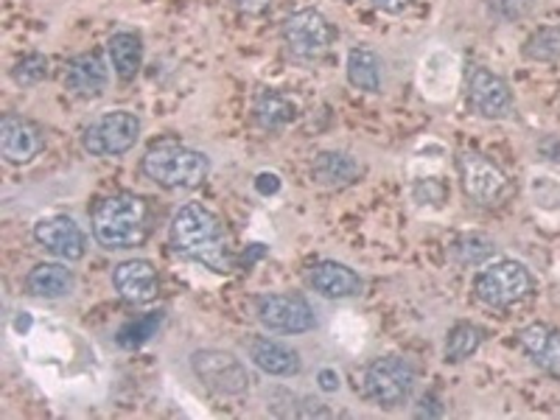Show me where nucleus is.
Segmentation results:
<instances>
[{
  "label": "nucleus",
  "mask_w": 560,
  "mask_h": 420,
  "mask_svg": "<svg viewBox=\"0 0 560 420\" xmlns=\"http://www.w3.org/2000/svg\"><path fill=\"white\" fill-rule=\"evenodd\" d=\"M168 244L177 255L217 275L236 269V253L230 244L222 219L202 202H188L174 213L168 224Z\"/></svg>",
  "instance_id": "obj_1"
},
{
  "label": "nucleus",
  "mask_w": 560,
  "mask_h": 420,
  "mask_svg": "<svg viewBox=\"0 0 560 420\" xmlns=\"http://www.w3.org/2000/svg\"><path fill=\"white\" fill-rule=\"evenodd\" d=\"M152 233V208L132 191H118L104 197L93 208V238L104 249H135L147 244Z\"/></svg>",
  "instance_id": "obj_2"
},
{
  "label": "nucleus",
  "mask_w": 560,
  "mask_h": 420,
  "mask_svg": "<svg viewBox=\"0 0 560 420\" xmlns=\"http://www.w3.org/2000/svg\"><path fill=\"white\" fill-rule=\"evenodd\" d=\"M140 172L166 191H194L208 179L210 158L179 140L163 138L147 149L140 160Z\"/></svg>",
  "instance_id": "obj_3"
},
{
  "label": "nucleus",
  "mask_w": 560,
  "mask_h": 420,
  "mask_svg": "<svg viewBox=\"0 0 560 420\" xmlns=\"http://www.w3.org/2000/svg\"><path fill=\"white\" fill-rule=\"evenodd\" d=\"M535 289V278L529 275V269L518 261H504L485 264V269H479V275L474 278V298L488 308H510L522 303L524 298H529Z\"/></svg>",
  "instance_id": "obj_4"
},
{
  "label": "nucleus",
  "mask_w": 560,
  "mask_h": 420,
  "mask_svg": "<svg viewBox=\"0 0 560 420\" xmlns=\"http://www.w3.org/2000/svg\"><path fill=\"white\" fill-rule=\"evenodd\" d=\"M280 37L294 62H317L331 51L337 28L319 9H300V12L289 14L280 28Z\"/></svg>",
  "instance_id": "obj_5"
},
{
  "label": "nucleus",
  "mask_w": 560,
  "mask_h": 420,
  "mask_svg": "<svg viewBox=\"0 0 560 420\" xmlns=\"http://www.w3.org/2000/svg\"><path fill=\"white\" fill-rule=\"evenodd\" d=\"M140 118L132 109H113L82 129V149L93 158H121L140 140Z\"/></svg>",
  "instance_id": "obj_6"
},
{
  "label": "nucleus",
  "mask_w": 560,
  "mask_h": 420,
  "mask_svg": "<svg viewBox=\"0 0 560 420\" xmlns=\"http://www.w3.org/2000/svg\"><path fill=\"white\" fill-rule=\"evenodd\" d=\"M457 172L465 197L479 208H499L510 197V179L502 168L482 152L463 149L457 154Z\"/></svg>",
  "instance_id": "obj_7"
},
{
  "label": "nucleus",
  "mask_w": 560,
  "mask_h": 420,
  "mask_svg": "<svg viewBox=\"0 0 560 420\" xmlns=\"http://www.w3.org/2000/svg\"><path fill=\"white\" fill-rule=\"evenodd\" d=\"M415 389V368L404 357L373 359L364 370V395L382 409H395L409 401Z\"/></svg>",
  "instance_id": "obj_8"
},
{
  "label": "nucleus",
  "mask_w": 560,
  "mask_h": 420,
  "mask_svg": "<svg viewBox=\"0 0 560 420\" xmlns=\"http://www.w3.org/2000/svg\"><path fill=\"white\" fill-rule=\"evenodd\" d=\"M194 376L217 395H244L249 389V373L242 359L228 350L205 348L191 353Z\"/></svg>",
  "instance_id": "obj_9"
},
{
  "label": "nucleus",
  "mask_w": 560,
  "mask_h": 420,
  "mask_svg": "<svg viewBox=\"0 0 560 420\" xmlns=\"http://www.w3.org/2000/svg\"><path fill=\"white\" fill-rule=\"evenodd\" d=\"M258 323L275 334H306L317 325L312 306L300 294H264L255 300Z\"/></svg>",
  "instance_id": "obj_10"
},
{
  "label": "nucleus",
  "mask_w": 560,
  "mask_h": 420,
  "mask_svg": "<svg viewBox=\"0 0 560 420\" xmlns=\"http://www.w3.org/2000/svg\"><path fill=\"white\" fill-rule=\"evenodd\" d=\"M468 104L488 121H502L513 113V93H510V84L493 70L474 65L468 73Z\"/></svg>",
  "instance_id": "obj_11"
},
{
  "label": "nucleus",
  "mask_w": 560,
  "mask_h": 420,
  "mask_svg": "<svg viewBox=\"0 0 560 420\" xmlns=\"http://www.w3.org/2000/svg\"><path fill=\"white\" fill-rule=\"evenodd\" d=\"M34 238H37L39 247H45L48 253H54L62 261L73 264L82 261L84 253H88V236L84 230L79 228L70 217H45L34 224Z\"/></svg>",
  "instance_id": "obj_12"
},
{
  "label": "nucleus",
  "mask_w": 560,
  "mask_h": 420,
  "mask_svg": "<svg viewBox=\"0 0 560 420\" xmlns=\"http://www.w3.org/2000/svg\"><path fill=\"white\" fill-rule=\"evenodd\" d=\"M45 149V132L23 115L7 113L0 121V154L12 166H26Z\"/></svg>",
  "instance_id": "obj_13"
},
{
  "label": "nucleus",
  "mask_w": 560,
  "mask_h": 420,
  "mask_svg": "<svg viewBox=\"0 0 560 420\" xmlns=\"http://www.w3.org/2000/svg\"><path fill=\"white\" fill-rule=\"evenodd\" d=\"M62 79L70 96L82 98V102H93V98H102L104 90H107L109 68L104 62L102 51H84L68 59Z\"/></svg>",
  "instance_id": "obj_14"
},
{
  "label": "nucleus",
  "mask_w": 560,
  "mask_h": 420,
  "mask_svg": "<svg viewBox=\"0 0 560 420\" xmlns=\"http://www.w3.org/2000/svg\"><path fill=\"white\" fill-rule=\"evenodd\" d=\"M113 283L118 298L129 306H147L160 292L158 269L147 258H129V261L118 264L113 272Z\"/></svg>",
  "instance_id": "obj_15"
},
{
  "label": "nucleus",
  "mask_w": 560,
  "mask_h": 420,
  "mask_svg": "<svg viewBox=\"0 0 560 420\" xmlns=\"http://www.w3.org/2000/svg\"><path fill=\"white\" fill-rule=\"evenodd\" d=\"M308 283L314 287V292H319L328 300H348L359 298L364 289V280L359 278L350 267L339 261H317L308 272Z\"/></svg>",
  "instance_id": "obj_16"
},
{
  "label": "nucleus",
  "mask_w": 560,
  "mask_h": 420,
  "mask_svg": "<svg viewBox=\"0 0 560 420\" xmlns=\"http://www.w3.org/2000/svg\"><path fill=\"white\" fill-rule=\"evenodd\" d=\"M518 345L527 350V357L533 359L544 373L552 378H560V331L549 328L544 323H533L516 334Z\"/></svg>",
  "instance_id": "obj_17"
},
{
  "label": "nucleus",
  "mask_w": 560,
  "mask_h": 420,
  "mask_svg": "<svg viewBox=\"0 0 560 420\" xmlns=\"http://www.w3.org/2000/svg\"><path fill=\"white\" fill-rule=\"evenodd\" d=\"M249 359L258 370H264L267 376H278V378H292L298 376L300 370H303V362H300L298 350L287 348L278 339L269 337H255L249 342Z\"/></svg>",
  "instance_id": "obj_18"
},
{
  "label": "nucleus",
  "mask_w": 560,
  "mask_h": 420,
  "mask_svg": "<svg viewBox=\"0 0 560 420\" xmlns=\"http://www.w3.org/2000/svg\"><path fill=\"white\" fill-rule=\"evenodd\" d=\"M364 174V166L353 154L337 152V149H325L314 158L312 177L314 183L325 185V188H345V185L359 183Z\"/></svg>",
  "instance_id": "obj_19"
},
{
  "label": "nucleus",
  "mask_w": 560,
  "mask_h": 420,
  "mask_svg": "<svg viewBox=\"0 0 560 420\" xmlns=\"http://www.w3.org/2000/svg\"><path fill=\"white\" fill-rule=\"evenodd\" d=\"M77 287V278L65 264L43 261L26 275V292L39 300H62Z\"/></svg>",
  "instance_id": "obj_20"
},
{
  "label": "nucleus",
  "mask_w": 560,
  "mask_h": 420,
  "mask_svg": "<svg viewBox=\"0 0 560 420\" xmlns=\"http://www.w3.org/2000/svg\"><path fill=\"white\" fill-rule=\"evenodd\" d=\"M107 57L115 77L121 82H135V77L143 68V39L135 32H115L107 39Z\"/></svg>",
  "instance_id": "obj_21"
},
{
  "label": "nucleus",
  "mask_w": 560,
  "mask_h": 420,
  "mask_svg": "<svg viewBox=\"0 0 560 420\" xmlns=\"http://www.w3.org/2000/svg\"><path fill=\"white\" fill-rule=\"evenodd\" d=\"M253 118L264 132H283L298 118V104L280 90H264L261 96L255 98Z\"/></svg>",
  "instance_id": "obj_22"
},
{
  "label": "nucleus",
  "mask_w": 560,
  "mask_h": 420,
  "mask_svg": "<svg viewBox=\"0 0 560 420\" xmlns=\"http://www.w3.org/2000/svg\"><path fill=\"white\" fill-rule=\"evenodd\" d=\"M345 77H348V84L353 90H362V93H370L376 96L382 93V57L370 48H353L348 54V62H345Z\"/></svg>",
  "instance_id": "obj_23"
},
{
  "label": "nucleus",
  "mask_w": 560,
  "mask_h": 420,
  "mask_svg": "<svg viewBox=\"0 0 560 420\" xmlns=\"http://www.w3.org/2000/svg\"><path fill=\"white\" fill-rule=\"evenodd\" d=\"M497 253V242L485 233H459L448 247L452 261L459 267H482Z\"/></svg>",
  "instance_id": "obj_24"
},
{
  "label": "nucleus",
  "mask_w": 560,
  "mask_h": 420,
  "mask_svg": "<svg viewBox=\"0 0 560 420\" xmlns=\"http://www.w3.org/2000/svg\"><path fill=\"white\" fill-rule=\"evenodd\" d=\"M482 342H485V331L477 323H457L452 331H448L443 357H446L448 364H459L465 362V359H471Z\"/></svg>",
  "instance_id": "obj_25"
},
{
  "label": "nucleus",
  "mask_w": 560,
  "mask_h": 420,
  "mask_svg": "<svg viewBox=\"0 0 560 420\" xmlns=\"http://www.w3.org/2000/svg\"><path fill=\"white\" fill-rule=\"evenodd\" d=\"M524 59L541 65H558L560 62V26H544L535 28L522 45Z\"/></svg>",
  "instance_id": "obj_26"
},
{
  "label": "nucleus",
  "mask_w": 560,
  "mask_h": 420,
  "mask_svg": "<svg viewBox=\"0 0 560 420\" xmlns=\"http://www.w3.org/2000/svg\"><path fill=\"white\" fill-rule=\"evenodd\" d=\"M166 314L163 312H149V314H140V317L129 319L127 325H121V331L115 334V342L121 345L124 350H135V348H143L154 334L160 331V325H163Z\"/></svg>",
  "instance_id": "obj_27"
},
{
  "label": "nucleus",
  "mask_w": 560,
  "mask_h": 420,
  "mask_svg": "<svg viewBox=\"0 0 560 420\" xmlns=\"http://www.w3.org/2000/svg\"><path fill=\"white\" fill-rule=\"evenodd\" d=\"M51 73V62L45 54H26L23 59H18L12 68V82L18 88H34V84L45 82Z\"/></svg>",
  "instance_id": "obj_28"
},
{
  "label": "nucleus",
  "mask_w": 560,
  "mask_h": 420,
  "mask_svg": "<svg viewBox=\"0 0 560 420\" xmlns=\"http://www.w3.org/2000/svg\"><path fill=\"white\" fill-rule=\"evenodd\" d=\"M535 9V0H488V12L504 23L524 20Z\"/></svg>",
  "instance_id": "obj_29"
},
{
  "label": "nucleus",
  "mask_w": 560,
  "mask_h": 420,
  "mask_svg": "<svg viewBox=\"0 0 560 420\" xmlns=\"http://www.w3.org/2000/svg\"><path fill=\"white\" fill-rule=\"evenodd\" d=\"M255 191L261 197H275L280 191V177L275 172H261L255 177Z\"/></svg>",
  "instance_id": "obj_30"
},
{
  "label": "nucleus",
  "mask_w": 560,
  "mask_h": 420,
  "mask_svg": "<svg viewBox=\"0 0 560 420\" xmlns=\"http://www.w3.org/2000/svg\"><path fill=\"white\" fill-rule=\"evenodd\" d=\"M236 3V9L242 14H247V18H261V14L269 12V7H272V0H233Z\"/></svg>",
  "instance_id": "obj_31"
},
{
  "label": "nucleus",
  "mask_w": 560,
  "mask_h": 420,
  "mask_svg": "<svg viewBox=\"0 0 560 420\" xmlns=\"http://www.w3.org/2000/svg\"><path fill=\"white\" fill-rule=\"evenodd\" d=\"M415 415H418V418H440V415H443V407L438 404V395H432V393L423 395L418 404V412Z\"/></svg>",
  "instance_id": "obj_32"
},
{
  "label": "nucleus",
  "mask_w": 560,
  "mask_h": 420,
  "mask_svg": "<svg viewBox=\"0 0 560 420\" xmlns=\"http://www.w3.org/2000/svg\"><path fill=\"white\" fill-rule=\"evenodd\" d=\"M362 3H368V7L378 9V12H387V14H401L404 9L412 3V0H362Z\"/></svg>",
  "instance_id": "obj_33"
},
{
  "label": "nucleus",
  "mask_w": 560,
  "mask_h": 420,
  "mask_svg": "<svg viewBox=\"0 0 560 420\" xmlns=\"http://www.w3.org/2000/svg\"><path fill=\"white\" fill-rule=\"evenodd\" d=\"M317 382H319V389H323V393H337V389H339V373H337V370H331V368H325V370H319Z\"/></svg>",
  "instance_id": "obj_34"
}]
</instances>
